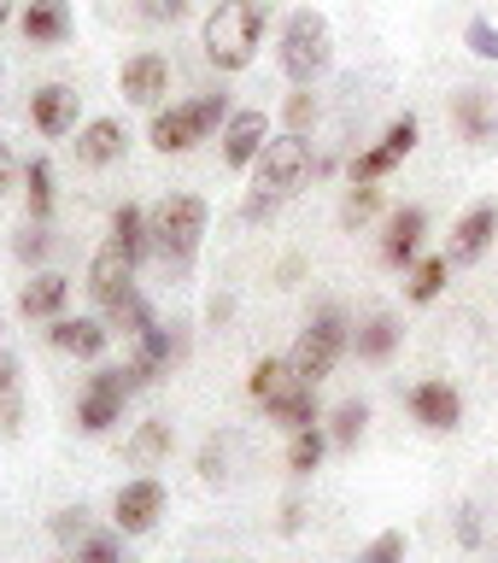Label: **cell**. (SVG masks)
Segmentation results:
<instances>
[{
  "label": "cell",
  "mask_w": 498,
  "mask_h": 563,
  "mask_svg": "<svg viewBox=\"0 0 498 563\" xmlns=\"http://www.w3.org/2000/svg\"><path fill=\"white\" fill-rule=\"evenodd\" d=\"M264 24H270V12L258 0H218L206 12V30H200L206 59L218 70H246L264 47Z\"/></svg>",
  "instance_id": "6da1fadb"
},
{
  "label": "cell",
  "mask_w": 498,
  "mask_h": 563,
  "mask_svg": "<svg viewBox=\"0 0 498 563\" xmlns=\"http://www.w3.org/2000/svg\"><path fill=\"white\" fill-rule=\"evenodd\" d=\"M147 235H153V253L165 264H193V253H200L206 241V200L200 194H165L153 211H147Z\"/></svg>",
  "instance_id": "7a4b0ae2"
},
{
  "label": "cell",
  "mask_w": 498,
  "mask_h": 563,
  "mask_svg": "<svg viewBox=\"0 0 498 563\" xmlns=\"http://www.w3.org/2000/svg\"><path fill=\"white\" fill-rule=\"evenodd\" d=\"M329 65H334V30H329V18L311 12V7H299L288 18V30H281V70H288L299 88H311Z\"/></svg>",
  "instance_id": "3957f363"
},
{
  "label": "cell",
  "mask_w": 498,
  "mask_h": 563,
  "mask_svg": "<svg viewBox=\"0 0 498 563\" xmlns=\"http://www.w3.org/2000/svg\"><path fill=\"white\" fill-rule=\"evenodd\" d=\"M229 123V100L223 95H200V100H176L165 112H153V147L158 153H188L200 141Z\"/></svg>",
  "instance_id": "277c9868"
},
{
  "label": "cell",
  "mask_w": 498,
  "mask_h": 563,
  "mask_svg": "<svg viewBox=\"0 0 498 563\" xmlns=\"http://www.w3.org/2000/svg\"><path fill=\"white\" fill-rule=\"evenodd\" d=\"M341 352H346V317H341V306H323L306 329H299V341H294V352H288V364H294V376H299V382H311V387H317V382H329V376H334Z\"/></svg>",
  "instance_id": "5b68a950"
},
{
  "label": "cell",
  "mask_w": 498,
  "mask_h": 563,
  "mask_svg": "<svg viewBox=\"0 0 498 563\" xmlns=\"http://www.w3.org/2000/svg\"><path fill=\"white\" fill-rule=\"evenodd\" d=\"M311 176V141L306 135H270L264 141V153L253 158V188L258 194H276V200H288V194Z\"/></svg>",
  "instance_id": "8992f818"
},
{
  "label": "cell",
  "mask_w": 498,
  "mask_h": 563,
  "mask_svg": "<svg viewBox=\"0 0 498 563\" xmlns=\"http://www.w3.org/2000/svg\"><path fill=\"white\" fill-rule=\"evenodd\" d=\"M417 135H422V123H417L411 112H405L399 123H387V135L376 141V147L352 158V183H387V176H394V170L405 165V158H411Z\"/></svg>",
  "instance_id": "52a82bcc"
},
{
  "label": "cell",
  "mask_w": 498,
  "mask_h": 563,
  "mask_svg": "<svg viewBox=\"0 0 498 563\" xmlns=\"http://www.w3.org/2000/svg\"><path fill=\"white\" fill-rule=\"evenodd\" d=\"M123 399H130L123 369H100V376L88 382V394L77 399V422H82L88 434H106L112 422H123Z\"/></svg>",
  "instance_id": "ba28073f"
},
{
  "label": "cell",
  "mask_w": 498,
  "mask_h": 563,
  "mask_svg": "<svg viewBox=\"0 0 498 563\" xmlns=\"http://www.w3.org/2000/svg\"><path fill=\"white\" fill-rule=\"evenodd\" d=\"M158 517H165V482L141 475V482H123V487H118V505H112L118 534H147Z\"/></svg>",
  "instance_id": "9c48e42d"
},
{
  "label": "cell",
  "mask_w": 498,
  "mask_h": 563,
  "mask_svg": "<svg viewBox=\"0 0 498 563\" xmlns=\"http://www.w3.org/2000/svg\"><path fill=\"white\" fill-rule=\"evenodd\" d=\"M498 241V206H469L452 229V246H446V264H482L487 246Z\"/></svg>",
  "instance_id": "30bf717a"
},
{
  "label": "cell",
  "mask_w": 498,
  "mask_h": 563,
  "mask_svg": "<svg viewBox=\"0 0 498 563\" xmlns=\"http://www.w3.org/2000/svg\"><path fill=\"white\" fill-rule=\"evenodd\" d=\"M118 88H123V100H135V106H158V100L170 95V65H165V53H135V59H123Z\"/></svg>",
  "instance_id": "8fae6325"
},
{
  "label": "cell",
  "mask_w": 498,
  "mask_h": 563,
  "mask_svg": "<svg viewBox=\"0 0 498 563\" xmlns=\"http://www.w3.org/2000/svg\"><path fill=\"white\" fill-rule=\"evenodd\" d=\"M264 141H270V118L258 112H229L223 123V158H229V170H253V158L264 153Z\"/></svg>",
  "instance_id": "7c38bea8"
},
{
  "label": "cell",
  "mask_w": 498,
  "mask_h": 563,
  "mask_svg": "<svg viewBox=\"0 0 498 563\" xmlns=\"http://www.w3.org/2000/svg\"><path fill=\"white\" fill-rule=\"evenodd\" d=\"M452 123L475 141V147H498V95L493 88H464V95L452 100Z\"/></svg>",
  "instance_id": "4fadbf2b"
},
{
  "label": "cell",
  "mask_w": 498,
  "mask_h": 563,
  "mask_svg": "<svg viewBox=\"0 0 498 563\" xmlns=\"http://www.w3.org/2000/svg\"><path fill=\"white\" fill-rule=\"evenodd\" d=\"M411 411H417L422 429L452 434L457 422H464V399H457L452 382H417V387H411Z\"/></svg>",
  "instance_id": "5bb4252c"
},
{
  "label": "cell",
  "mask_w": 498,
  "mask_h": 563,
  "mask_svg": "<svg viewBox=\"0 0 498 563\" xmlns=\"http://www.w3.org/2000/svg\"><path fill=\"white\" fill-rule=\"evenodd\" d=\"M77 112H82V95H77V88H65V82H47V88H35V95H30V118H35V130H42V135H70V130H77Z\"/></svg>",
  "instance_id": "9a60e30c"
},
{
  "label": "cell",
  "mask_w": 498,
  "mask_h": 563,
  "mask_svg": "<svg viewBox=\"0 0 498 563\" xmlns=\"http://www.w3.org/2000/svg\"><path fill=\"white\" fill-rule=\"evenodd\" d=\"M422 235H429V211H422V206H399L394 218H387V235H381V264L405 271V264L417 258Z\"/></svg>",
  "instance_id": "2e32d148"
},
{
  "label": "cell",
  "mask_w": 498,
  "mask_h": 563,
  "mask_svg": "<svg viewBox=\"0 0 498 563\" xmlns=\"http://www.w3.org/2000/svg\"><path fill=\"white\" fill-rule=\"evenodd\" d=\"M130 276H135V258L123 253L118 241H106L100 253H95V264H88V294H95L100 306H112L118 294H130V288H135Z\"/></svg>",
  "instance_id": "e0dca14e"
},
{
  "label": "cell",
  "mask_w": 498,
  "mask_h": 563,
  "mask_svg": "<svg viewBox=\"0 0 498 563\" xmlns=\"http://www.w3.org/2000/svg\"><path fill=\"white\" fill-rule=\"evenodd\" d=\"M47 341L59 352H77V358H100V352L112 346V329L95 323V317H53Z\"/></svg>",
  "instance_id": "ac0fdd59"
},
{
  "label": "cell",
  "mask_w": 498,
  "mask_h": 563,
  "mask_svg": "<svg viewBox=\"0 0 498 563\" xmlns=\"http://www.w3.org/2000/svg\"><path fill=\"white\" fill-rule=\"evenodd\" d=\"M18 24H24V42H35V47H59L65 35H70V7H65V0H30Z\"/></svg>",
  "instance_id": "d6986e66"
},
{
  "label": "cell",
  "mask_w": 498,
  "mask_h": 563,
  "mask_svg": "<svg viewBox=\"0 0 498 563\" xmlns=\"http://www.w3.org/2000/svg\"><path fill=\"white\" fill-rule=\"evenodd\" d=\"M123 147H130V135H123L118 118H95L77 130V158L82 165H112V158H123Z\"/></svg>",
  "instance_id": "ffe728a7"
},
{
  "label": "cell",
  "mask_w": 498,
  "mask_h": 563,
  "mask_svg": "<svg viewBox=\"0 0 498 563\" xmlns=\"http://www.w3.org/2000/svg\"><path fill=\"white\" fill-rule=\"evenodd\" d=\"M65 299H70V282L59 276V271H35L30 282H24V294H18V311L24 317H59L65 311Z\"/></svg>",
  "instance_id": "44dd1931"
},
{
  "label": "cell",
  "mask_w": 498,
  "mask_h": 563,
  "mask_svg": "<svg viewBox=\"0 0 498 563\" xmlns=\"http://www.w3.org/2000/svg\"><path fill=\"white\" fill-rule=\"evenodd\" d=\"M170 446H176V429H170L165 417H153V422H141V429L130 434V446H123V452H130V464L153 470L158 457H170Z\"/></svg>",
  "instance_id": "7402d4cb"
},
{
  "label": "cell",
  "mask_w": 498,
  "mask_h": 563,
  "mask_svg": "<svg viewBox=\"0 0 498 563\" xmlns=\"http://www.w3.org/2000/svg\"><path fill=\"white\" fill-rule=\"evenodd\" d=\"M24 429V387H18V352H0V434Z\"/></svg>",
  "instance_id": "603a6c76"
},
{
  "label": "cell",
  "mask_w": 498,
  "mask_h": 563,
  "mask_svg": "<svg viewBox=\"0 0 498 563\" xmlns=\"http://www.w3.org/2000/svg\"><path fill=\"white\" fill-rule=\"evenodd\" d=\"M106 329L123 334V341H135V334H147L153 329V311H147V299H141L135 288L130 294H118L112 306H106Z\"/></svg>",
  "instance_id": "cb8c5ba5"
},
{
  "label": "cell",
  "mask_w": 498,
  "mask_h": 563,
  "mask_svg": "<svg viewBox=\"0 0 498 563\" xmlns=\"http://www.w3.org/2000/svg\"><path fill=\"white\" fill-rule=\"evenodd\" d=\"M264 411H270L288 434H294V429H311V422H317V387L299 382V387H288V394H281L276 405H264Z\"/></svg>",
  "instance_id": "d4e9b609"
},
{
  "label": "cell",
  "mask_w": 498,
  "mask_h": 563,
  "mask_svg": "<svg viewBox=\"0 0 498 563\" xmlns=\"http://www.w3.org/2000/svg\"><path fill=\"white\" fill-rule=\"evenodd\" d=\"M246 387H253V399L258 405H276L288 387H299V376H294V364L288 358H258L253 364V376H246Z\"/></svg>",
  "instance_id": "484cf974"
},
{
  "label": "cell",
  "mask_w": 498,
  "mask_h": 563,
  "mask_svg": "<svg viewBox=\"0 0 498 563\" xmlns=\"http://www.w3.org/2000/svg\"><path fill=\"white\" fill-rule=\"evenodd\" d=\"M112 241H118L135 264L153 253V235H147V218H141V206H118V211H112Z\"/></svg>",
  "instance_id": "4316f807"
},
{
  "label": "cell",
  "mask_w": 498,
  "mask_h": 563,
  "mask_svg": "<svg viewBox=\"0 0 498 563\" xmlns=\"http://www.w3.org/2000/svg\"><path fill=\"white\" fill-rule=\"evenodd\" d=\"M446 271H452L446 253H440V258H417V264H411V282H405V294H411L417 306H429V299H440V288H446Z\"/></svg>",
  "instance_id": "83f0119b"
},
{
  "label": "cell",
  "mask_w": 498,
  "mask_h": 563,
  "mask_svg": "<svg viewBox=\"0 0 498 563\" xmlns=\"http://www.w3.org/2000/svg\"><path fill=\"white\" fill-rule=\"evenodd\" d=\"M323 446H329V434L317 429V422H311V429H294V440H288V470H294V475H311L317 464H323Z\"/></svg>",
  "instance_id": "f1b7e54d"
},
{
  "label": "cell",
  "mask_w": 498,
  "mask_h": 563,
  "mask_svg": "<svg viewBox=\"0 0 498 563\" xmlns=\"http://www.w3.org/2000/svg\"><path fill=\"white\" fill-rule=\"evenodd\" d=\"M24 194H30V223H47V211H53V165L47 158H30Z\"/></svg>",
  "instance_id": "f546056e"
},
{
  "label": "cell",
  "mask_w": 498,
  "mask_h": 563,
  "mask_svg": "<svg viewBox=\"0 0 498 563\" xmlns=\"http://www.w3.org/2000/svg\"><path fill=\"white\" fill-rule=\"evenodd\" d=\"M394 346H399V323H394V317H369V323L358 329V358L381 364Z\"/></svg>",
  "instance_id": "4dcf8cb0"
},
{
  "label": "cell",
  "mask_w": 498,
  "mask_h": 563,
  "mask_svg": "<svg viewBox=\"0 0 498 563\" xmlns=\"http://www.w3.org/2000/svg\"><path fill=\"white\" fill-rule=\"evenodd\" d=\"M376 211H381V183H352L346 206H341V223H346V229H364Z\"/></svg>",
  "instance_id": "1f68e13d"
},
{
  "label": "cell",
  "mask_w": 498,
  "mask_h": 563,
  "mask_svg": "<svg viewBox=\"0 0 498 563\" xmlns=\"http://www.w3.org/2000/svg\"><path fill=\"white\" fill-rule=\"evenodd\" d=\"M364 422H369V405L364 399H346L341 411H334V422H329V440H334V446H352V440L364 434Z\"/></svg>",
  "instance_id": "d6a6232c"
},
{
  "label": "cell",
  "mask_w": 498,
  "mask_h": 563,
  "mask_svg": "<svg viewBox=\"0 0 498 563\" xmlns=\"http://www.w3.org/2000/svg\"><path fill=\"white\" fill-rule=\"evenodd\" d=\"M464 47L475 53V59H498V24H493V18H469Z\"/></svg>",
  "instance_id": "836d02e7"
},
{
  "label": "cell",
  "mask_w": 498,
  "mask_h": 563,
  "mask_svg": "<svg viewBox=\"0 0 498 563\" xmlns=\"http://www.w3.org/2000/svg\"><path fill=\"white\" fill-rule=\"evenodd\" d=\"M77 563H123L118 534H88V540L77 545Z\"/></svg>",
  "instance_id": "e575fe53"
},
{
  "label": "cell",
  "mask_w": 498,
  "mask_h": 563,
  "mask_svg": "<svg viewBox=\"0 0 498 563\" xmlns=\"http://www.w3.org/2000/svg\"><path fill=\"white\" fill-rule=\"evenodd\" d=\"M358 563H405V534H399V528L376 534V540H369V552H364Z\"/></svg>",
  "instance_id": "d590c367"
},
{
  "label": "cell",
  "mask_w": 498,
  "mask_h": 563,
  "mask_svg": "<svg viewBox=\"0 0 498 563\" xmlns=\"http://www.w3.org/2000/svg\"><path fill=\"white\" fill-rule=\"evenodd\" d=\"M281 118H288V130H294V135H306L311 123H317V100H311V88L288 95V112H281Z\"/></svg>",
  "instance_id": "8d00e7d4"
},
{
  "label": "cell",
  "mask_w": 498,
  "mask_h": 563,
  "mask_svg": "<svg viewBox=\"0 0 498 563\" xmlns=\"http://www.w3.org/2000/svg\"><path fill=\"white\" fill-rule=\"evenodd\" d=\"M53 534H59L65 545H82L88 540V510L77 505V510H59V517H53Z\"/></svg>",
  "instance_id": "74e56055"
},
{
  "label": "cell",
  "mask_w": 498,
  "mask_h": 563,
  "mask_svg": "<svg viewBox=\"0 0 498 563\" xmlns=\"http://www.w3.org/2000/svg\"><path fill=\"white\" fill-rule=\"evenodd\" d=\"M12 253L24 258V264H35V258L47 253V229L42 223H24V229H18V241H12Z\"/></svg>",
  "instance_id": "f35d334b"
},
{
  "label": "cell",
  "mask_w": 498,
  "mask_h": 563,
  "mask_svg": "<svg viewBox=\"0 0 498 563\" xmlns=\"http://www.w3.org/2000/svg\"><path fill=\"white\" fill-rule=\"evenodd\" d=\"M182 12H188V0H141V18H147V24H176Z\"/></svg>",
  "instance_id": "ab89813d"
},
{
  "label": "cell",
  "mask_w": 498,
  "mask_h": 563,
  "mask_svg": "<svg viewBox=\"0 0 498 563\" xmlns=\"http://www.w3.org/2000/svg\"><path fill=\"white\" fill-rule=\"evenodd\" d=\"M457 540H464V545H475V540H482V522H475V505H464V510H457Z\"/></svg>",
  "instance_id": "60d3db41"
},
{
  "label": "cell",
  "mask_w": 498,
  "mask_h": 563,
  "mask_svg": "<svg viewBox=\"0 0 498 563\" xmlns=\"http://www.w3.org/2000/svg\"><path fill=\"white\" fill-rule=\"evenodd\" d=\"M12 176H18V158H12V147H7V141H0V200H7Z\"/></svg>",
  "instance_id": "b9f144b4"
},
{
  "label": "cell",
  "mask_w": 498,
  "mask_h": 563,
  "mask_svg": "<svg viewBox=\"0 0 498 563\" xmlns=\"http://www.w3.org/2000/svg\"><path fill=\"white\" fill-rule=\"evenodd\" d=\"M200 475H206V482H218V475H223V452H218V446H206V457H200Z\"/></svg>",
  "instance_id": "7bdbcfd3"
},
{
  "label": "cell",
  "mask_w": 498,
  "mask_h": 563,
  "mask_svg": "<svg viewBox=\"0 0 498 563\" xmlns=\"http://www.w3.org/2000/svg\"><path fill=\"white\" fill-rule=\"evenodd\" d=\"M299 517H306V510L288 499V510H281V534H299Z\"/></svg>",
  "instance_id": "ee69618b"
},
{
  "label": "cell",
  "mask_w": 498,
  "mask_h": 563,
  "mask_svg": "<svg viewBox=\"0 0 498 563\" xmlns=\"http://www.w3.org/2000/svg\"><path fill=\"white\" fill-rule=\"evenodd\" d=\"M7 18H12V0H0V24H7Z\"/></svg>",
  "instance_id": "f6af8a7d"
},
{
  "label": "cell",
  "mask_w": 498,
  "mask_h": 563,
  "mask_svg": "<svg viewBox=\"0 0 498 563\" xmlns=\"http://www.w3.org/2000/svg\"><path fill=\"white\" fill-rule=\"evenodd\" d=\"M0 334H7V323H0Z\"/></svg>",
  "instance_id": "bcb514c9"
},
{
  "label": "cell",
  "mask_w": 498,
  "mask_h": 563,
  "mask_svg": "<svg viewBox=\"0 0 498 563\" xmlns=\"http://www.w3.org/2000/svg\"><path fill=\"white\" fill-rule=\"evenodd\" d=\"M65 563H77V558H65Z\"/></svg>",
  "instance_id": "7dc6e473"
}]
</instances>
